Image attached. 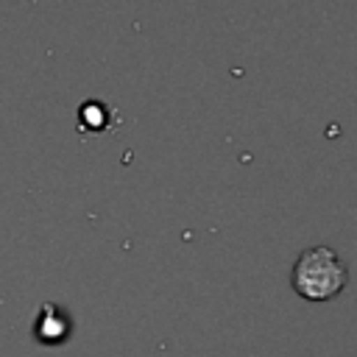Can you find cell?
Returning a JSON list of instances; mask_svg holds the SVG:
<instances>
[{
	"mask_svg": "<svg viewBox=\"0 0 357 357\" xmlns=\"http://www.w3.org/2000/svg\"><path fill=\"white\" fill-rule=\"evenodd\" d=\"M109 120H112V109L103 100L89 98L78 109V128H84V131H106L109 128Z\"/></svg>",
	"mask_w": 357,
	"mask_h": 357,
	"instance_id": "3957f363",
	"label": "cell"
},
{
	"mask_svg": "<svg viewBox=\"0 0 357 357\" xmlns=\"http://www.w3.org/2000/svg\"><path fill=\"white\" fill-rule=\"evenodd\" d=\"M290 284L298 298L324 304L337 298L349 284V268L329 245H310L304 248L293 268H290Z\"/></svg>",
	"mask_w": 357,
	"mask_h": 357,
	"instance_id": "6da1fadb",
	"label": "cell"
},
{
	"mask_svg": "<svg viewBox=\"0 0 357 357\" xmlns=\"http://www.w3.org/2000/svg\"><path fill=\"white\" fill-rule=\"evenodd\" d=\"M33 337L45 346H59L61 340L70 337V318L53 307V304H42L39 307V318L33 324Z\"/></svg>",
	"mask_w": 357,
	"mask_h": 357,
	"instance_id": "7a4b0ae2",
	"label": "cell"
}]
</instances>
